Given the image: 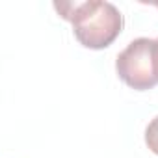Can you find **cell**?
<instances>
[{
	"label": "cell",
	"mask_w": 158,
	"mask_h": 158,
	"mask_svg": "<svg viewBox=\"0 0 158 158\" xmlns=\"http://www.w3.org/2000/svg\"><path fill=\"white\" fill-rule=\"evenodd\" d=\"M54 8L61 19L73 24L78 43L91 50L110 47L125 26L121 11L110 2H56Z\"/></svg>",
	"instance_id": "obj_1"
},
{
	"label": "cell",
	"mask_w": 158,
	"mask_h": 158,
	"mask_svg": "<svg viewBox=\"0 0 158 158\" xmlns=\"http://www.w3.org/2000/svg\"><path fill=\"white\" fill-rule=\"evenodd\" d=\"M119 78L132 89L147 91L158 84V41L138 37L115 60Z\"/></svg>",
	"instance_id": "obj_2"
},
{
	"label": "cell",
	"mask_w": 158,
	"mask_h": 158,
	"mask_svg": "<svg viewBox=\"0 0 158 158\" xmlns=\"http://www.w3.org/2000/svg\"><path fill=\"white\" fill-rule=\"evenodd\" d=\"M145 143L154 154H158V115L145 128Z\"/></svg>",
	"instance_id": "obj_3"
},
{
	"label": "cell",
	"mask_w": 158,
	"mask_h": 158,
	"mask_svg": "<svg viewBox=\"0 0 158 158\" xmlns=\"http://www.w3.org/2000/svg\"><path fill=\"white\" fill-rule=\"evenodd\" d=\"M154 6H156V8H158V2H156V4H154Z\"/></svg>",
	"instance_id": "obj_4"
},
{
	"label": "cell",
	"mask_w": 158,
	"mask_h": 158,
	"mask_svg": "<svg viewBox=\"0 0 158 158\" xmlns=\"http://www.w3.org/2000/svg\"><path fill=\"white\" fill-rule=\"evenodd\" d=\"M156 41H158V39H156Z\"/></svg>",
	"instance_id": "obj_5"
}]
</instances>
